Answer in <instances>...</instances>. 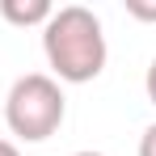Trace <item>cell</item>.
Listing matches in <instances>:
<instances>
[{"label":"cell","mask_w":156,"mask_h":156,"mask_svg":"<svg viewBox=\"0 0 156 156\" xmlns=\"http://www.w3.org/2000/svg\"><path fill=\"white\" fill-rule=\"evenodd\" d=\"M42 55L63 84H89L105 68V34L93 9L63 4L42 26Z\"/></svg>","instance_id":"cell-1"},{"label":"cell","mask_w":156,"mask_h":156,"mask_svg":"<svg viewBox=\"0 0 156 156\" xmlns=\"http://www.w3.org/2000/svg\"><path fill=\"white\" fill-rule=\"evenodd\" d=\"M68 114V97L59 89V80L47 72H26L13 80L9 97H4V122L17 139L26 144H42L63 127Z\"/></svg>","instance_id":"cell-2"},{"label":"cell","mask_w":156,"mask_h":156,"mask_svg":"<svg viewBox=\"0 0 156 156\" xmlns=\"http://www.w3.org/2000/svg\"><path fill=\"white\" fill-rule=\"evenodd\" d=\"M51 13V0H0V17L9 26H47Z\"/></svg>","instance_id":"cell-3"},{"label":"cell","mask_w":156,"mask_h":156,"mask_svg":"<svg viewBox=\"0 0 156 156\" xmlns=\"http://www.w3.org/2000/svg\"><path fill=\"white\" fill-rule=\"evenodd\" d=\"M127 13L139 17V21H156V4H139V0H127Z\"/></svg>","instance_id":"cell-4"},{"label":"cell","mask_w":156,"mask_h":156,"mask_svg":"<svg viewBox=\"0 0 156 156\" xmlns=\"http://www.w3.org/2000/svg\"><path fill=\"white\" fill-rule=\"evenodd\" d=\"M139 156H156V122L139 135Z\"/></svg>","instance_id":"cell-5"},{"label":"cell","mask_w":156,"mask_h":156,"mask_svg":"<svg viewBox=\"0 0 156 156\" xmlns=\"http://www.w3.org/2000/svg\"><path fill=\"white\" fill-rule=\"evenodd\" d=\"M144 89H148V101L156 105V59L148 63V76H144Z\"/></svg>","instance_id":"cell-6"},{"label":"cell","mask_w":156,"mask_h":156,"mask_svg":"<svg viewBox=\"0 0 156 156\" xmlns=\"http://www.w3.org/2000/svg\"><path fill=\"white\" fill-rule=\"evenodd\" d=\"M0 156H21V152H17V144H13V139H0Z\"/></svg>","instance_id":"cell-7"},{"label":"cell","mask_w":156,"mask_h":156,"mask_svg":"<svg viewBox=\"0 0 156 156\" xmlns=\"http://www.w3.org/2000/svg\"><path fill=\"white\" fill-rule=\"evenodd\" d=\"M72 156H101V152H72Z\"/></svg>","instance_id":"cell-8"}]
</instances>
